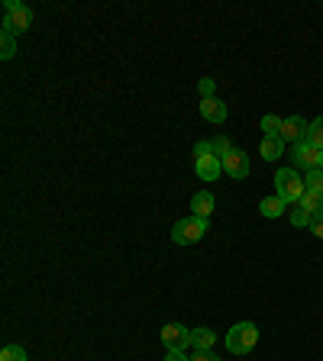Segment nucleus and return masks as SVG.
Returning a JSON list of instances; mask_svg holds the SVG:
<instances>
[{
	"label": "nucleus",
	"instance_id": "nucleus-12",
	"mask_svg": "<svg viewBox=\"0 0 323 361\" xmlns=\"http://www.w3.org/2000/svg\"><path fill=\"white\" fill-rule=\"evenodd\" d=\"M217 342V332L213 329H191V345L197 352H211V345Z\"/></svg>",
	"mask_w": 323,
	"mask_h": 361
},
{
	"label": "nucleus",
	"instance_id": "nucleus-14",
	"mask_svg": "<svg viewBox=\"0 0 323 361\" xmlns=\"http://www.w3.org/2000/svg\"><path fill=\"white\" fill-rule=\"evenodd\" d=\"M259 155H262L265 161H275V158L285 155V142H281V139H262V145H259Z\"/></svg>",
	"mask_w": 323,
	"mask_h": 361
},
{
	"label": "nucleus",
	"instance_id": "nucleus-24",
	"mask_svg": "<svg viewBox=\"0 0 323 361\" xmlns=\"http://www.w3.org/2000/svg\"><path fill=\"white\" fill-rule=\"evenodd\" d=\"M310 233L317 235V239H323V213H317L314 223H310Z\"/></svg>",
	"mask_w": 323,
	"mask_h": 361
},
{
	"label": "nucleus",
	"instance_id": "nucleus-1",
	"mask_svg": "<svg viewBox=\"0 0 323 361\" xmlns=\"http://www.w3.org/2000/svg\"><path fill=\"white\" fill-rule=\"evenodd\" d=\"M275 190H278V197L285 203H301V197L307 194V184H304V178L294 168H281L275 174Z\"/></svg>",
	"mask_w": 323,
	"mask_h": 361
},
{
	"label": "nucleus",
	"instance_id": "nucleus-22",
	"mask_svg": "<svg viewBox=\"0 0 323 361\" xmlns=\"http://www.w3.org/2000/svg\"><path fill=\"white\" fill-rule=\"evenodd\" d=\"M211 145H213V155H220V158H223L226 152L233 149V145H230V139H226V135H217V139H211Z\"/></svg>",
	"mask_w": 323,
	"mask_h": 361
},
{
	"label": "nucleus",
	"instance_id": "nucleus-26",
	"mask_svg": "<svg viewBox=\"0 0 323 361\" xmlns=\"http://www.w3.org/2000/svg\"><path fill=\"white\" fill-rule=\"evenodd\" d=\"M165 361H191V358H184L181 352H168V355H165Z\"/></svg>",
	"mask_w": 323,
	"mask_h": 361
},
{
	"label": "nucleus",
	"instance_id": "nucleus-4",
	"mask_svg": "<svg viewBox=\"0 0 323 361\" xmlns=\"http://www.w3.org/2000/svg\"><path fill=\"white\" fill-rule=\"evenodd\" d=\"M204 235H207V219L204 216H188V219H181V223H175V229H172L175 245H194Z\"/></svg>",
	"mask_w": 323,
	"mask_h": 361
},
{
	"label": "nucleus",
	"instance_id": "nucleus-16",
	"mask_svg": "<svg viewBox=\"0 0 323 361\" xmlns=\"http://www.w3.org/2000/svg\"><path fill=\"white\" fill-rule=\"evenodd\" d=\"M301 207H307L314 216H317V213H323V194H314V190H307V194L301 197Z\"/></svg>",
	"mask_w": 323,
	"mask_h": 361
},
{
	"label": "nucleus",
	"instance_id": "nucleus-17",
	"mask_svg": "<svg viewBox=\"0 0 323 361\" xmlns=\"http://www.w3.org/2000/svg\"><path fill=\"white\" fill-rule=\"evenodd\" d=\"M310 223H314V213H310L307 207H301V203H298V210L291 213V226H298V229H301V226H307V229H310Z\"/></svg>",
	"mask_w": 323,
	"mask_h": 361
},
{
	"label": "nucleus",
	"instance_id": "nucleus-5",
	"mask_svg": "<svg viewBox=\"0 0 323 361\" xmlns=\"http://www.w3.org/2000/svg\"><path fill=\"white\" fill-rule=\"evenodd\" d=\"M30 26H33L30 7H23V4H16V0H7V4H4V30L0 32H13V36H20V32H26Z\"/></svg>",
	"mask_w": 323,
	"mask_h": 361
},
{
	"label": "nucleus",
	"instance_id": "nucleus-13",
	"mask_svg": "<svg viewBox=\"0 0 323 361\" xmlns=\"http://www.w3.org/2000/svg\"><path fill=\"white\" fill-rule=\"evenodd\" d=\"M259 213H262L265 219H278L281 213H285V200H281L278 194H275V197H265V200L259 203Z\"/></svg>",
	"mask_w": 323,
	"mask_h": 361
},
{
	"label": "nucleus",
	"instance_id": "nucleus-7",
	"mask_svg": "<svg viewBox=\"0 0 323 361\" xmlns=\"http://www.w3.org/2000/svg\"><path fill=\"white\" fill-rule=\"evenodd\" d=\"M162 345L168 352H181L184 345H191V329L181 323H165L162 326Z\"/></svg>",
	"mask_w": 323,
	"mask_h": 361
},
{
	"label": "nucleus",
	"instance_id": "nucleus-23",
	"mask_svg": "<svg viewBox=\"0 0 323 361\" xmlns=\"http://www.w3.org/2000/svg\"><path fill=\"white\" fill-rule=\"evenodd\" d=\"M197 87H201V97L204 100L213 97V81H211V78H201V84H197Z\"/></svg>",
	"mask_w": 323,
	"mask_h": 361
},
{
	"label": "nucleus",
	"instance_id": "nucleus-9",
	"mask_svg": "<svg viewBox=\"0 0 323 361\" xmlns=\"http://www.w3.org/2000/svg\"><path fill=\"white\" fill-rule=\"evenodd\" d=\"M307 129L310 123H304V116H285V123H281V142H304L307 139Z\"/></svg>",
	"mask_w": 323,
	"mask_h": 361
},
{
	"label": "nucleus",
	"instance_id": "nucleus-25",
	"mask_svg": "<svg viewBox=\"0 0 323 361\" xmlns=\"http://www.w3.org/2000/svg\"><path fill=\"white\" fill-rule=\"evenodd\" d=\"M191 361H220V358H217V355H213V352H197Z\"/></svg>",
	"mask_w": 323,
	"mask_h": 361
},
{
	"label": "nucleus",
	"instance_id": "nucleus-2",
	"mask_svg": "<svg viewBox=\"0 0 323 361\" xmlns=\"http://www.w3.org/2000/svg\"><path fill=\"white\" fill-rule=\"evenodd\" d=\"M194 171L201 174V180H217L223 174V161H220V155H213L211 142L194 145Z\"/></svg>",
	"mask_w": 323,
	"mask_h": 361
},
{
	"label": "nucleus",
	"instance_id": "nucleus-21",
	"mask_svg": "<svg viewBox=\"0 0 323 361\" xmlns=\"http://www.w3.org/2000/svg\"><path fill=\"white\" fill-rule=\"evenodd\" d=\"M0 361H26V348H20V345H7L4 352H0Z\"/></svg>",
	"mask_w": 323,
	"mask_h": 361
},
{
	"label": "nucleus",
	"instance_id": "nucleus-19",
	"mask_svg": "<svg viewBox=\"0 0 323 361\" xmlns=\"http://www.w3.org/2000/svg\"><path fill=\"white\" fill-rule=\"evenodd\" d=\"M304 184H307V190H314V194H323V168H314V171H307Z\"/></svg>",
	"mask_w": 323,
	"mask_h": 361
},
{
	"label": "nucleus",
	"instance_id": "nucleus-8",
	"mask_svg": "<svg viewBox=\"0 0 323 361\" xmlns=\"http://www.w3.org/2000/svg\"><path fill=\"white\" fill-rule=\"evenodd\" d=\"M220 161H223V171L230 174V178H236V180L249 178V155L242 149H230Z\"/></svg>",
	"mask_w": 323,
	"mask_h": 361
},
{
	"label": "nucleus",
	"instance_id": "nucleus-15",
	"mask_svg": "<svg viewBox=\"0 0 323 361\" xmlns=\"http://www.w3.org/2000/svg\"><path fill=\"white\" fill-rule=\"evenodd\" d=\"M281 123H285V120H278L275 113H265L262 123H259V126H262V133H265V139H281Z\"/></svg>",
	"mask_w": 323,
	"mask_h": 361
},
{
	"label": "nucleus",
	"instance_id": "nucleus-18",
	"mask_svg": "<svg viewBox=\"0 0 323 361\" xmlns=\"http://www.w3.org/2000/svg\"><path fill=\"white\" fill-rule=\"evenodd\" d=\"M0 49H4L0 59H13L16 55V36L13 32H0Z\"/></svg>",
	"mask_w": 323,
	"mask_h": 361
},
{
	"label": "nucleus",
	"instance_id": "nucleus-10",
	"mask_svg": "<svg viewBox=\"0 0 323 361\" xmlns=\"http://www.w3.org/2000/svg\"><path fill=\"white\" fill-rule=\"evenodd\" d=\"M201 116L207 123H223L226 120V104H223V100H217V97L201 100Z\"/></svg>",
	"mask_w": 323,
	"mask_h": 361
},
{
	"label": "nucleus",
	"instance_id": "nucleus-20",
	"mask_svg": "<svg viewBox=\"0 0 323 361\" xmlns=\"http://www.w3.org/2000/svg\"><path fill=\"white\" fill-rule=\"evenodd\" d=\"M307 139L317 145V149H323V116H317V120L310 123V129H307Z\"/></svg>",
	"mask_w": 323,
	"mask_h": 361
},
{
	"label": "nucleus",
	"instance_id": "nucleus-27",
	"mask_svg": "<svg viewBox=\"0 0 323 361\" xmlns=\"http://www.w3.org/2000/svg\"><path fill=\"white\" fill-rule=\"evenodd\" d=\"M320 168H323V161H320Z\"/></svg>",
	"mask_w": 323,
	"mask_h": 361
},
{
	"label": "nucleus",
	"instance_id": "nucleus-11",
	"mask_svg": "<svg viewBox=\"0 0 323 361\" xmlns=\"http://www.w3.org/2000/svg\"><path fill=\"white\" fill-rule=\"evenodd\" d=\"M191 210H194V216H211L213 213V194L211 190H201V194H194L191 197Z\"/></svg>",
	"mask_w": 323,
	"mask_h": 361
},
{
	"label": "nucleus",
	"instance_id": "nucleus-6",
	"mask_svg": "<svg viewBox=\"0 0 323 361\" xmlns=\"http://www.w3.org/2000/svg\"><path fill=\"white\" fill-rule=\"evenodd\" d=\"M291 161L298 168H307V171H314V168H320V161H323V149H317L310 139H304V142H298L291 149Z\"/></svg>",
	"mask_w": 323,
	"mask_h": 361
},
{
	"label": "nucleus",
	"instance_id": "nucleus-3",
	"mask_svg": "<svg viewBox=\"0 0 323 361\" xmlns=\"http://www.w3.org/2000/svg\"><path fill=\"white\" fill-rule=\"evenodd\" d=\"M256 342H259V329L252 323H236L233 329L226 332V352H233V355L252 352Z\"/></svg>",
	"mask_w": 323,
	"mask_h": 361
}]
</instances>
